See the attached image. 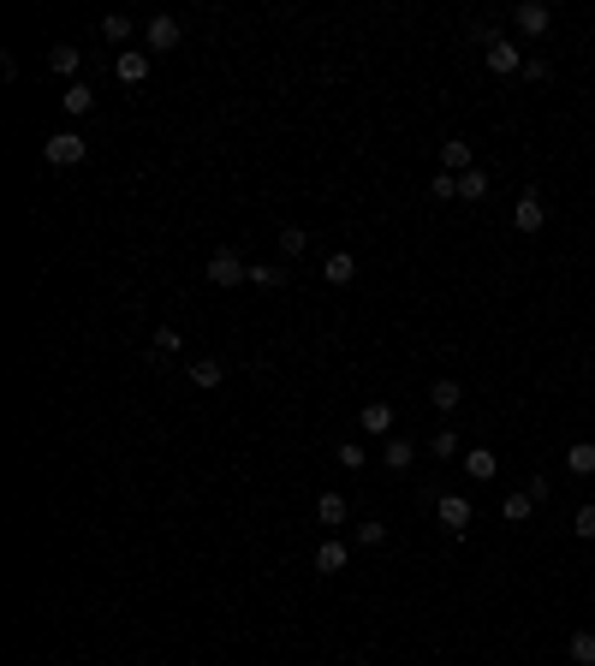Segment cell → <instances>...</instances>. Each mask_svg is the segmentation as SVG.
Here are the masks:
<instances>
[{"instance_id": "1", "label": "cell", "mask_w": 595, "mask_h": 666, "mask_svg": "<svg viewBox=\"0 0 595 666\" xmlns=\"http://www.w3.org/2000/svg\"><path fill=\"white\" fill-rule=\"evenodd\" d=\"M244 280H250V262H244L232 244L209 256V286H244Z\"/></svg>"}, {"instance_id": "2", "label": "cell", "mask_w": 595, "mask_h": 666, "mask_svg": "<svg viewBox=\"0 0 595 666\" xmlns=\"http://www.w3.org/2000/svg\"><path fill=\"white\" fill-rule=\"evenodd\" d=\"M435 518H440V530H447V536H465L477 511H470L465 494H440V500H435Z\"/></svg>"}, {"instance_id": "3", "label": "cell", "mask_w": 595, "mask_h": 666, "mask_svg": "<svg viewBox=\"0 0 595 666\" xmlns=\"http://www.w3.org/2000/svg\"><path fill=\"white\" fill-rule=\"evenodd\" d=\"M548 24H553V13L542 0H518V6H512V30H518V36H548Z\"/></svg>"}, {"instance_id": "4", "label": "cell", "mask_w": 595, "mask_h": 666, "mask_svg": "<svg viewBox=\"0 0 595 666\" xmlns=\"http://www.w3.org/2000/svg\"><path fill=\"white\" fill-rule=\"evenodd\" d=\"M143 42H149V54H167V48H179V18H173V13L149 18V24H143Z\"/></svg>"}, {"instance_id": "5", "label": "cell", "mask_w": 595, "mask_h": 666, "mask_svg": "<svg viewBox=\"0 0 595 666\" xmlns=\"http://www.w3.org/2000/svg\"><path fill=\"white\" fill-rule=\"evenodd\" d=\"M542 220H548V209H542V191H524V197L512 202V227H518V232H542Z\"/></svg>"}, {"instance_id": "6", "label": "cell", "mask_w": 595, "mask_h": 666, "mask_svg": "<svg viewBox=\"0 0 595 666\" xmlns=\"http://www.w3.org/2000/svg\"><path fill=\"white\" fill-rule=\"evenodd\" d=\"M48 161H54V167H78V161H84V137H78V131H54V137H48Z\"/></svg>"}, {"instance_id": "7", "label": "cell", "mask_w": 595, "mask_h": 666, "mask_svg": "<svg viewBox=\"0 0 595 666\" xmlns=\"http://www.w3.org/2000/svg\"><path fill=\"white\" fill-rule=\"evenodd\" d=\"M470 167H477V155H470V143H465V137H447V143H440V173L465 179Z\"/></svg>"}, {"instance_id": "8", "label": "cell", "mask_w": 595, "mask_h": 666, "mask_svg": "<svg viewBox=\"0 0 595 666\" xmlns=\"http://www.w3.org/2000/svg\"><path fill=\"white\" fill-rule=\"evenodd\" d=\"M488 71H495V78H512V71H524V54H518V48H512V36H500L495 48H488Z\"/></svg>"}, {"instance_id": "9", "label": "cell", "mask_w": 595, "mask_h": 666, "mask_svg": "<svg viewBox=\"0 0 595 666\" xmlns=\"http://www.w3.org/2000/svg\"><path fill=\"white\" fill-rule=\"evenodd\" d=\"M114 78H119L126 89H137L143 78H149V54H143V48H126V54L114 60Z\"/></svg>"}, {"instance_id": "10", "label": "cell", "mask_w": 595, "mask_h": 666, "mask_svg": "<svg viewBox=\"0 0 595 666\" xmlns=\"http://www.w3.org/2000/svg\"><path fill=\"white\" fill-rule=\"evenodd\" d=\"M184 381L197 387V393H214V387L227 381V369H221V357H197V363L184 369Z\"/></svg>"}, {"instance_id": "11", "label": "cell", "mask_w": 595, "mask_h": 666, "mask_svg": "<svg viewBox=\"0 0 595 666\" xmlns=\"http://www.w3.org/2000/svg\"><path fill=\"white\" fill-rule=\"evenodd\" d=\"M322 280H327V286H352V280H357V256H352V250L322 256Z\"/></svg>"}, {"instance_id": "12", "label": "cell", "mask_w": 595, "mask_h": 666, "mask_svg": "<svg viewBox=\"0 0 595 666\" xmlns=\"http://www.w3.org/2000/svg\"><path fill=\"white\" fill-rule=\"evenodd\" d=\"M429 405H435V411H458V405H465V381H453V375L429 381Z\"/></svg>"}, {"instance_id": "13", "label": "cell", "mask_w": 595, "mask_h": 666, "mask_svg": "<svg viewBox=\"0 0 595 666\" xmlns=\"http://www.w3.org/2000/svg\"><path fill=\"white\" fill-rule=\"evenodd\" d=\"M382 464H387V470H411V464H417V446H411L405 435H387V446H382Z\"/></svg>"}, {"instance_id": "14", "label": "cell", "mask_w": 595, "mask_h": 666, "mask_svg": "<svg viewBox=\"0 0 595 666\" xmlns=\"http://www.w3.org/2000/svg\"><path fill=\"white\" fill-rule=\"evenodd\" d=\"M357 423H364L369 435H393V405H387V399H369V405H364V417H357Z\"/></svg>"}, {"instance_id": "15", "label": "cell", "mask_w": 595, "mask_h": 666, "mask_svg": "<svg viewBox=\"0 0 595 666\" xmlns=\"http://www.w3.org/2000/svg\"><path fill=\"white\" fill-rule=\"evenodd\" d=\"M345 559H352V553H345V541H334V536H327L322 548H316V571H322V577H334V571H345Z\"/></svg>"}, {"instance_id": "16", "label": "cell", "mask_w": 595, "mask_h": 666, "mask_svg": "<svg viewBox=\"0 0 595 666\" xmlns=\"http://www.w3.org/2000/svg\"><path fill=\"white\" fill-rule=\"evenodd\" d=\"M345 494H334V488H327V494H316V518H322V530H334V524H345Z\"/></svg>"}, {"instance_id": "17", "label": "cell", "mask_w": 595, "mask_h": 666, "mask_svg": "<svg viewBox=\"0 0 595 666\" xmlns=\"http://www.w3.org/2000/svg\"><path fill=\"white\" fill-rule=\"evenodd\" d=\"M60 108H66L71 119H84L90 108H96V89H90V84H66V96H60Z\"/></svg>"}, {"instance_id": "18", "label": "cell", "mask_w": 595, "mask_h": 666, "mask_svg": "<svg viewBox=\"0 0 595 666\" xmlns=\"http://www.w3.org/2000/svg\"><path fill=\"white\" fill-rule=\"evenodd\" d=\"M48 66H54V71H66V78H71V71L84 66V48H78V42H54V54H48Z\"/></svg>"}, {"instance_id": "19", "label": "cell", "mask_w": 595, "mask_h": 666, "mask_svg": "<svg viewBox=\"0 0 595 666\" xmlns=\"http://www.w3.org/2000/svg\"><path fill=\"white\" fill-rule=\"evenodd\" d=\"M566 470H571V476H595V440H578V446H571Z\"/></svg>"}, {"instance_id": "20", "label": "cell", "mask_w": 595, "mask_h": 666, "mask_svg": "<svg viewBox=\"0 0 595 666\" xmlns=\"http://www.w3.org/2000/svg\"><path fill=\"white\" fill-rule=\"evenodd\" d=\"M530 511H536V500H530L524 488H518V494H506V500H500V518H506V524H524Z\"/></svg>"}, {"instance_id": "21", "label": "cell", "mask_w": 595, "mask_h": 666, "mask_svg": "<svg viewBox=\"0 0 595 666\" xmlns=\"http://www.w3.org/2000/svg\"><path fill=\"white\" fill-rule=\"evenodd\" d=\"M458 197H465V202H482V197H488V173H482V167H470L465 179H458Z\"/></svg>"}, {"instance_id": "22", "label": "cell", "mask_w": 595, "mask_h": 666, "mask_svg": "<svg viewBox=\"0 0 595 666\" xmlns=\"http://www.w3.org/2000/svg\"><path fill=\"white\" fill-rule=\"evenodd\" d=\"M250 286H269L274 292V286H286V268L280 262H250Z\"/></svg>"}, {"instance_id": "23", "label": "cell", "mask_w": 595, "mask_h": 666, "mask_svg": "<svg viewBox=\"0 0 595 666\" xmlns=\"http://www.w3.org/2000/svg\"><path fill=\"white\" fill-rule=\"evenodd\" d=\"M465 470L477 476V483H482V476H495V453H488V446H470V453H465Z\"/></svg>"}, {"instance_id": "24", "label": "cell", "mask_w": 595, "mask_h": 666, "mask_svg": "<svg viewBox=\"0 0 595 666\" xmlns=\"http://www.w3.org/2000/svg\"><path fill=\"white\" fill-rule=\"evenodd\" d=\"M571 666H595V631H578V637H571Z\"/></svg>"}, {"instance_id": "25", "label": "cell", "mask_w": 595, "mask_h": 666, "mask_svg": "<svg viewBox=\"0 0 595 666\" xmlns=\"http://www.w3.org/2000/svg\"><path fill=\"white\" fill-rule=\"evenodd\" d=\"M429 453H435V458H453L458 453V428H435V435H429Z\"/></svg>"}, {"instance_id": "26", "label": "cell", "mask_w": 595, "mask_h": 666, "mask_svg": "<svg viewBox=\"0 0 595 666\" xmlns=\"http://www.w3.org/2000/svg\"><path fill=\"white\" fill-rule=\"evenodd\" d=\"M352 536H357V548H382V541H387V524H375V518H364V524H357Z\"/></svg>"}, {"instance_id": "27", "label": "cell", "mask_w": 595, "mask_h": 666, "mask_svg": "<svg viewBox=\"0 0 595 666\" xmlns=\"http://www.w3.org/2000/svg\"><path fill=\"white\" fill-rule=\"evenodd\" d=\"M304 250H310V232H304V227H286L280 232V256H304Z\"/></svg>"}, {"instance_id": "28", "label": "cell", "mask_w": 595, "mask_h": 666, "mask_svg": "<svg viewBox=\"0 0 595 666\" xmlns=\"http://www.w3.org/2000/svg\"><path fill=\"white\" fill-rule=\"evenodd\" d=\"M334 458H340V470H364L369 464V453L357 446V440H340V453H334Z\"/></svg>"}, {"instance_id": "29", "label": "cell", "mask_w": 595, "mask_h": 666, "mask_svg": "<svg viewBox=\"0 0 595 666\" xmlns=\"http://www.w3.org/2000/svg\"><path fill=\"white\" fill-rule=\"evenodd\" d=\"M429 197L453 202V197H458V179H453V173H435V179H429Z\"/></svg>"}, {"instance_id": "30", "label": "cell", "mask_w": 595, "mask_h": 666, "mask_svg": "<svg viewBox=\"0 0 595 666\" xmlns=\"http://www.w3.org/2000/svg\"><path fill=\"white\" fill-rule=\"evenodd\" d=\"M101 36H108V42H131V18H101Z\"/></svg>"}, {"instance_id": "31", "label": "cell", "mask_w": 595, "mask_h": 666, "mask_svg": "<svg viewBox=\"0 0 595 666\" xmlns=\"http://www.w3.org/2000/svg\"><path fill=\"white\" fill-rule=\"evenodd\" d=\"M179 345H184V333H179V327H156V352H161V357H173Z\"/></svg>"}, {"instance_id": "32", "label": "cell", "mask_w": 595, "mask_h": 666, "mask_svg": "<svg viewBox=\"0 0 595 666\" xmlns=\"http://www.w3.org/2000/svg\"><path fill=\"white\" fill-rule=\"evenodd\" d=\"M465 36H470V42H482V48H495V42H500V30L488 24V18H477V24H470Z\"/></svg>"}, {"instance_id": "33", "label": "cell", "mask_w": 595, "mask_h": 666, "mask_svg": "<svg viewBox=\"0 0 595 666\" xmlns=\"http://www.w3.org/2000/svg\"><path fill=\"white\" fill-rule=\"evenodd\" d=\"M571 530H578L583 541H595V506H578V518H571Z\"/></svg>"}, {"instance_id": "34", "label": "cell", "mask_w": 595, "mask_h": 666, "mask_svg": "<svg viewBox=\"0 0 595 666\" xmlns=\"http://www.w3.org/2000/svg\"><path fill=\"white\" fill-rule=\"evenodd\" d=\"M548 71H553L548 60H524V78H530V84H548Z\"/></svg>"}, {"instance_id": "35", "label": "cell", "mask_w": 595, "mask_h": 666, "mask_svg": "<svg viewBox=\"0 0 595 666\" xmlns=\"http://www.w3.org/2000/svg\"><path fill=\"white\" fill-rule=\"evenodd\" d=\"M524 494H530V500H536V506H542V500L553 494V483H548V476H530V488H524Z\"/></svg>"}]
</instances>
